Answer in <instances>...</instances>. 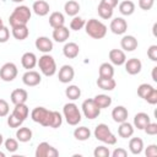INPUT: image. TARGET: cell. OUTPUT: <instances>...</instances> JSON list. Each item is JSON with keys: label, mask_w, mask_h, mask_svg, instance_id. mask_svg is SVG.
I'll use <instances>...</instances> for the list:
<instances>
[{"label": "cell", "mask_w": 157, "mask_h": 157, "mask_svg": "<svg viewBox=\"0 0 157 157\" xmlns=\"http://www.w3.org/2000/svg\"><path fill=\"white\" fill-rule=\"evenodd\" d=\"M156 28H157V23L153 25V28H152V32H153V36L157 37V33H156Z\"/></svg>", "instance_id": "cell-54"}, {"label": "cell", "mask_w": 157, "mask_h": 157, "mask_svg": "<svg viewBox=\"0 0 157 157\" xmlns=\"http://www.w3.org/2000/svg\"><path fill=\"white\" fill-rule=\"evenodd\" d=\"M31 16H32V11L29 10V7L26 5H20L13 9L12 13L9 17V23L11 27L23 26L28 23V21L31 20Z\"/></svg>", "instance_id": "cell-1"}, {"label": "cell", "mask_w": 157, "mask_h": 157, "mask_svg": "<svg viewBox=\"0 0 157 157\" xmlns=\"http://www.w3.org/2000/svg\"><path fill=\"white\" fill-rule=\"evenodd\" d=\"M63 114H64L66 123L72 126L77 125L82 119L81 112L78 110V107L75 103H66L63 108Z\"/></svg>", "instance_id": "cell-4"}, {"label": "cell", "mask_w": 157, "mask_h": 157, "mask_svg": "<svg viewBox=\"0 0 157 157\" xmlns=\"http://www.w3.org/2000/svg\"><path fill=\"white\" fill-rule=\"evenodd\" d=\"M119 12L124 16H130L135 12V4L131 0H124L119 4Z\"/></svg>", "instance_id": "cell-32"}, {"label": "cell", "mask_w": 157, "mask_h": 157, "mask_svg": "<svg viewBox=\"0 0 157 157\" xmlns=\"http://www.w3.org/2000/svg\"><path fill=\"white\" fill-rule=\"evenodd\" d=\"M151 121V118L147 113H144V112H140L137 114H135L134 117V126L137 128L139 130H144L145 126Z\"/></svg>", "instance_id": "cell-23"}, {"label": "cell", "mask_w": 157, "mask_h": 157, "mask_svg": "<svg viewBox=\"0 0 157 157\" xmlns=\"http://www.w3.org/2000/svg\"><path fill=\"white\" fill-rule=\"evenodd\" d=\"M22 120H20V119H17L15 115H12V114H10L9 117H7V125L10 126V128H12V129H17V128H20L21 125H22Z\"/></svg>", "instance_id": "cell-43"}, {"label": "cell", "mask_w": 157, "mask_h": 157, "mask_svg": "<svg viewBox=\"0 0 157 157\" xmlns=\"http://www.w3.org/2000/svg\"><path fill=\"white\" fill-rule=\"evenodd\" d=\"M18 74L17 66L13 63H5L0 69V78L5 82H11Z\"/></svg>", "instance_id": "cell-8"}, {"label": "cell", "mask_w": 157, "mask_h": 157, "mask_svg": "<svg viewBox=\"0 0 157 157\" xmlns=\"http://www.w3.org/2000/svg\"><path fill=\"white\" fill-rule=\"evenodd\" d=\"M134 134V126L132 124L128 123V121H123L120 123L119 128H118V135L123 139H128V137H131Z\"/></svg>", "instance_id": "cell-26"}, {"label": "cell", "mask_w": 157, "mask_h": 157, "mask_svg": "<svg viewBox=\"0 0 157 157\" xmlns=\"http://www.w3.org/2000/svg\"><path fill=\"white\" fill-rule=\"evenodd\" d=\"M13 2H22V1H25V0H12Z\"/></svg>", "instance_id": "cell-56"}, {"label": "cell", "mask_w": 157, "mask_h": 157, "mask_svg": "<svg viewBox=\"0 0 157 157\" xmlns=\"http://www.w3.org/2000/svg\"><path fill=\"white\" fill-rule=\"evenodd\" d=\"M40 81H42V77H40L39 72H37L34 70H27L22 76V82L28 87H34V86L39 85Z\"/></svg>", "instance_id": "cell-10"}, {"label": "cell", "mask_w": 157, "mask_h": 157, "mask_svg": "<svg viewBox=\"0 0 157 157\" xmlns=\"http://www.w3.org/2000/svg\"><path fill=\"white\" fill-rule=\"evenodd\" d=\"M155 0H139V7L144 11H148L153 7Z\"/></svg>", "instance_id": "cell-44"}, {"label": "cell", "mask_w": 157, "mask_h": 157, "mask_svg": "<svg viewBox=\"0 0 157 157\" xmlns=\"http://www.w3.org/2000/svg\"><path fill=\"white\" fill-rule=\"evenodd\" d=\"M145 132L147 134V135H151V136H153V135H157V124L156 123H148L146 126H145Z\"/></svg>", "instance_id": "cell-47"}, {"label": "cell", "mask_w": 157, "mask_h": 157, "mask_svg": "<svg viewBox=\"0 0 157 157\" xmlns=\"http://www.w3.org/2000/svg\"><path fill=\"white\" fill-rule=\"evenodd\" d=\"M85 23H86V21H85L82 17H80V16H74L72 20L70 21V28H71L72 31H80V29H82V28L85 27Z\"/></svg>", "instance_id": "cell-38"}, {"label": "cell", "mask_w": 157, "mask_h": 157, "mask_svg": "<svg viewBox=\"0 0 157 157\" xmlns=\"http://www.w3.org/2000/svg\"><path fill=\"white\" fill-rule=\"evenodd\" d=\"M137 39L134 36H124L120 40L121 49H124L125 52H134L137 48Z\"/></svg>", "instance_id": "cell-20"}, {"label": "cell", "mask_w": 157, "mask_h": 157, "mask_svg": "<svg viewBox=\"0 0 157 157\" xmlns=\"http://www.w3.org/2000/svg\"><path fill=\"white\" fill-rule=\"evenodd\" d=\"M32 130L29 128H26V126H20L17 128V131H16V139L20 141V142H28L31 141L32 139Z\"/></svg>", "instance_id": "cell-28"}, {"label": "cell", "mask_w": 157, "mask_h": 157, "mask_svg": "<svg viewBox=\"0 0 157 157\" xmlns=\"http://www.w3.org/2000/svg\"><path fill=\"white\" fill-rule=\"evenodd\" d=\"M70 37V29L66 28L65 26H61V27H58V28H54L53 29V39L58 43H64L69 39Z\"/></svg>", "instance_id": "cell-15"}, {"label": "cell", "mask_w": 157, "mask_h": 157, "mask_svg": "<svg viewBox=\"0 0 157 157\" xmlns=\"http://www.w3.org/2000/svg\"><path fill=\"white\" fill-rule=\"evenodd\" d=\"M49 25L53 27V28H58V27H61L65 25V17L61 12L59 11H55V12H52L50 16H49Z\"/></svg>", "instance_id": "cell-27"}, {"label": "cell", "mask_w": 157, "mask_h": 157, "mask_svg": "<svg viewBox=\"0 0 157 157\" xmlns=\"http://www.w3.org/2000/svg\"><path fill=\"white\" fill-rule=\"evenodd\" d=\"M98 77H103V78H112L114 76V67L112 64L109 63H103L101 64L99 69H98Z\"/></svg>", "instance_id": "cell-30"}, {"label": "cell", "mask_w": 157, "mask_h": 157, "mask_svg": "<svg viewBox=\"0 0 157 157\" xmlns=\"http://www.w3.org/2000/svg\"><path fill=\"white\" fill-rule=\"evenodd\" d=\"M91 136V130L86 126H78L74 130V137L78 141H86Z\"/></svg>", "instance_id": "cell-34"}, {"label": "cell", "mask_w": 157, "mask_h": 157, "mask_svg": "<svg viewBox=\"0 0 157 157\" xmlns=\"http://www.w3.org/2000/svg\"><path fill=\"white\" fill-rule=\"evenodd\" d=\"M118 2H119V0H101V4H103L110 9H114L118 5Z\"/></svg>", "instance_id": "cell-52"}, {"label": "cell", "mask_w": 157, "mask_h": 157, "mask_svg": "<svg viewBox=\"0 0 157 157\" xmlns=\"http://www.w3.org/2000/svg\"><path fill=\"white\" fill-rule=\"evenodd\" d=\"M145 155H146V157H156L157 156V145H155V144L148 145L145 150Z\"/></svg>", "instance_id": "cell-50"}, {"label": "cell", "mask_w": 157, "mask_h": 157, "mask_svg": "<svg viewBox=\"0 0 157 157\" xmlns=\"http://www.w3.org/2000/svg\"><path fill=\"white\" fill-rule=\"evenodd\" d=\"M65 94L69 99L71 101H75V99H78L80 96H81V88L76 85H70L66 90H65Z\"/></svg>", "instance_id": "cell-36"}, {"label": "cell", "mask_w": 157, "mask_h": 157, "mask_svg": "<svg viewBox=\"0 0 157 157\" xmlns=\"http://www.w3.org/2000/svg\"><path fill=\"white\" fill-rule=\"evenodd\" d=\"M10 38V31L7 27L2 26L0 28V43H6Z\"/></svg>", "instance_id": "cell-48"}, {"label": "cell", "mask_w": 157, "mask_h": 157, "mask_svg": "<svg viewBox=\"0 0 157 157\" xmlns=\"http://www.w3.org/2000/svg\"><path fill=\"white\" fill-rule=\"evenodd\" d=\"M31 118L34 123H38L42 126L49 128L52 121V110L44 107H36L31 113Z\"/></svg>", "instance_id": "cell-6"}, {"label": "cell", "mask_w": 157, "mask_h": 157, "mask_svg": "<svg viewBox=\"0 0 157 157\" xmlns=\"http://www.w3.org/2000/svg\"><path fill=\"white\" fill-rule=\"evenodd\" d=\"M9 112H10L9 103L5 99L0 98V117H6L9 114Z\"/></svg>", "instance_id": "cell-45"}, {"label": "cell", "mask_w": 157, "mask_h": 157, "mask_svg": "<svg viewBox=\"0 0 157 157\" xmlns=\"http://www.w3.org/2000/svg\"><path fill=\"white\" fill-rule=\"evenodd\" d=\"M112 156L113 157H126L128 156V151L124 150L123 147H118L112 152Z\"/></svg>", "instance_id": "cell-51"}, {"label": "cell", "mask_w": 157, "mask_h": 157, "mask_svg": "<svg viewBox=\"0 0 157 157\" xmlns=\"http://www.w3.org/2000/svg\"><path fill=\"white\" fill-rule=\"evenodd\" d=\"M34 155L36 157H56L59 156V151L52 145H49L48 142L43 141L37 146Z\"/></svg>", "instance_id": "cell-9"}, {"label": "cell", "mask_w": 157, "mask_h": 157, "mask_svg": "<svg viewBox=\"0 0 157 157\" xmlns=\"http://www.w3.org/2000/svg\"><path fill=\"white\" fill-rule=\"evenodd\" d=\"M29 114V109L26 105V103H21V104H15V108L12 110V115H15L17 119L25 121L26 118Z\"/></svg>", "instance_id": "cell-24"}, {"label": "cell", "mask_w": 157, "mask_h": 157, "mask_svg": "<svg viewBox=\"0 0 157 157\" xmlns=\"http://www.w3.org/2000/svg\"><path fill=\"white\" fill-rule=\"evenodd\" d=\"M85 28L86 33L93 39H102L107 34V26L97 18H90L85 23Z\"/></svg>", "instance_id": "cell-2"}, {"label": "cell", "mask_w": 157, "mask_h": 157, "mask_svg": "<svg viewBox=\"0 0 157 157\" xmlns=\"http://www.w3.org/2000/svg\"><path fill=\"white\" fill-rule=\"evenodd\" d=\"M74 76H75V70L71 65H63L59 70V74H58V78L63 83L71 82L74 80Z\"/></svg>", "instance_id": "cell-11"}, {"label": "cell", "mask_w": 157, "mask_h": 157, "mask_svg": "<svg viewBox=\"0 0 157 157\" xmlns=\"http://www.w3.org/2000/svg\"><path fill=\"white\" fill-rule=\"evenodd\" d=\"M80 53V47L75 42H69L63 48V54L67 59H75Z\"/></svg>", "instance_id": "cell-18"}, {"label": "cell", "mask_w": 157, "mask_h": 157, "mask_svg": "<svg viewBox=\"0 0 157 157\" xmlns=\"http://www.w3.org/2000/svg\"><path fill=\"white\" fill-rule=\"evenodd\" d=\"M93 101H94V103L97 104V107L99 109L108 108L112 104V97H109L108 94H97L93 98Z\"/></svg>", "instance_id": "cell-35"}, {"label": "cell", "mask_w": 157, "mask_h": 157, "mask_svg": "<svg viewBox=\"0 0 157 157\" xmlns=\"http://www.w3.org/2000/svg\"><path fill=\"white\" fill-rule=\"evenodd\" d=\"M37 61H38V59H37L36 54L32 53V52L25 53V54L22 55V58H21V64H22V66H23L25 69H27V70H32V69L37 65Z\"/></svg>", "instance_id": "cell-19"}, {"label": "cell", "mask_w": 157, "mask_h": 157, "mask_svg": "<svg viewBox=\"0 0 157 157\" xmlns=\"http://www.w3.org/2000/svg\"><path fill=\"white\" fill-rule=\"evenodd\" d=\"M32 10L38 16H45V15L49 13L50 7H49V4L47 1H44V0H37V1L33 2Z\"/></svg>", "instance_id": "cell-22"}, {"label": "cell", "mask_w": 157, "mask_h": 157, "mask_svg": "<svg viewBox=\"0 0 157 157\" xmlns=\"http://www.w3.org/2000/svg\"><path fill=\"white\" fill-rule=\"evenodd\" d=\"M108 56H109L110 63L114 64V65H118V66L124 65V63L126 61L125 53H124L123 50H120V49H112V50L109 52Z\"/></svg>", "instance_id": "cell-16"}, {"label": "cell", "mask_w": 157, "mask_h": 157, "mask_svg": "<svg viewBox=\"0 0 157 157\" xmlns=\"http://www.w3.org/2000/svg\"><path fill=\"white\" fill-rule=\"evenodd\" d=\"M93 156L94 157H109L110 156V151L105 146H97L94 148V151H93Z\"/></svg>", "instance_id": "cell-42"}, {"label": "cell", "mask_w": 157, "mask_h": 157, "mask_svg": "<svg viewBox=\"0 0 157 157\" xmlns=\"http://www.w3.org/2000/svg\"><path fill=\"white\" fill-rule=\"evenodd\" d=\"M11 102L13 104H21V103H26L27 98H28V93L26 90L23 88H16L11 92Z\"/></svg>", "instance_id": "cell-21"}, {"label": "cell", "mask_w": 157, "mask_h": 157, "mask_svg": "<svg viewBox=\"0 0 157 157\" xmlns=\"http://www.w3.org/2000/svg\"><path fill=\"white\" fill-rule=\"evenodd\" d=\"M0 157H5V153H4V152H1V151H0Z\"/></svg>", "instance_id": "cell-58"}, {"label": "cell", "mask_w": 157, "mask_h": 157, "mask_svg": "<svg viewBox=\"0 0 157 157\" xmlns=\"http://www.w3.org/2000/svg\"><path fill=\"white\" fill-rule=\"evenodd\" d=\"M152 88H153V86L150 85V83H141L137 87V94H139V97H141L142 99H145L146 96L152 91Z\"/></svg>", "instance_id": "cell-41"}, {"label": "cell", "mask_w": 157, "mask_h": 157, "mask_svg": "<svg viewBox=\"0 0 157 157\" xmlns=\"http://www.w3.org/2000/svg\"><path fill=\"white\" fill-rule=\"evenodd\" d=\"M113 10H114V9H110V7H108V6H105V5L101 4V2H99V5H98V7H97L98 15H99V17L103 18V20L110 18V17L113 16Z\"/></svg>", "instance_id": "cell-37"}, {"label": "cell", "mask_w": 157, "mask_h": 157, "mask_svg": "<svg viewBox=\"0 0 157 157\" xmlns=\"http://www.w3.org/2000/svg\"><path fill=\"white\" fill-rule=\"evenodd\" d=\"M61 124H63V117H61V114L59 112H56V110H52V121H50V126L49 128L56 129Z\"/></svg>", "instance_id": "cell-40"}, {"label": "cell", "mask_w": 157, "mask_h": 157, "mask_svg": "<svg viewBox=\"0 0 157 157\" xmlns=\"http://www.w3.org/2000/svg\"><path fill=\"white\" fill-rule=\"evenodd\" d=\"M81 108H82L83 115H85L87 119H91V120H92V119H96V118L99 115V113H101V109L97 107V104L94 103L93 98L85 99V101L82 102Z\"/></svg>", "instance_id": "cell-7"}, {"label": "cell", "mask_w": 157, "mask_h": 157, "mask_svg": "<svg viewBox=\"0 0 157 157\" xmlns=\"http://www.w3.org/2000/svg\"><path fill=\"white\" fill-rule=\"evenodd\" d=\"M147 56L152 60V61H157V45L152 44L148 47L147 49Z\"/></svg>", "instance_id": "cell-49"}, {"label": "cell", "mask_w": 157, "mask_h": 157, "mask_svg": "<svg viewBox=\"0 0 157 157\" xmlns=\"http://www.w3.org/2000/svg\"><path fill=\"white\" fill-rule=\"evenodd\" d=\"M64 10H65V13L69 15V16H77L78 11H80V4L75 0H69L65 2L64 5Z\"/></svg>", "instance_id": "cell-33"}, {"label": "cell", "mask_w": 157, "mask_h": 157, "mask_svg": "<svg viewBox=\"0 0 157 157\" xmlns=\"http://www.w3.org/2000/svg\"><path fill=\"white\" fill-rule=\"evenodd\" d=\"M4 26V23H2V20H1V17H0V28Z\"/></svg>", "instance_id": "cell-57"}, {"label": "cell", "mask_w": 157, "mask_h": 157, "mask_svg": "<svg viewBox=\"0 0 157 157\" xmlns=\"http://www.w3.org/2000/svg\"><path fill=\"white\" fill-rule=\"evenodd\" d=\"M12 28V36L15 39L17 40H23L28 37L29 34V31H28V27L27 25H23V26H15V27H11Z\"/></svg>", "instance_id": "cell-25"}, {"label": "cell", "mask_w": 157, "mask_h": 157, "mask_svg": "<svg viewBox=\"0 0 157 157\" xmlns=\"http://www.w3.org/2000/svg\"><path fill=\"white\" fill-rule=\"evenodd\" d=\"M93 134H94V137L98 141L103 142V144H107V145H115L117 144V137L110 131V129H109V126L107 124H103V123L98 124L94 128Z\"/></svg>", "instance_id": "cell-3"}, {"label": "cell", "mask_w": 157, "mask_h": 157, "mask_svg": "<svg viewBox=\"0 0 157 157\" xmlns=\"http://www.w3.org/2000/svg\"><path fill=\"white\" fill-rule=\"evenodd\" d=\"M34 45H36V48H37L39 52H42V53H44V54H48V53H50V52L53 50V42H52L48 37H44V36L38 37V38L36 39Z\"/></svg>", "instance_id": "cell-14"}, {"label": "cell", "mask_w": 157, "mask_h": 157, "mask_svg": "<svg viewBox=\"0 0 157 157\" xmlns=\"http://www.w3.org/2000/svg\"><path fill=\"white\" fill-rule=\"evenodd\" d=\"M128 115H129V112L128 109L124 107V105H117L113 110H112V118L115 123H123V121H126L128 119Z\"/></svg>", "instance_id": "cell-17"}, {"label": "cell", "mask_w": 157, "mask_h": 157, "mask_svg": "<svg viewBox=\"0 0 157 157\" xmlns=\"http://www.w3.org/2000/svg\"><path fill=\"white\" fill-rule=\"evenodd\" d=\"M145 101H146L147 103H150V104H156V103H157V90H156L155 87H153L152 91L146 96Z\"/></svg>", "instance_id": "cell-46"}, {"label": "cell", "mask_w": 157, "mask_h": 157, "mask_svg": "<svg viewBox=\"0 0 157 157\" xmlns=\"http://www.w3.org/2000/svg\"><path fill=\"white\" fill-rule=\"evenodd\" d=\"M124 65H125V70H126V72L129 75H137L141 71V69H142V63L137 58L128 59L124 63Z\"/></svg>", "instance_id": "cell-13"}, {"label": "cell", "mask_w": 157, "mask_h": 157, "mask_svg": "<svg viewBox=\"0 0 157 157\" xmlns=\"http://www.w3.org/2000/svg\"><path fill=\"white\" fill-rule=\"evenodd\" d=\"M110 31L114 33V34H124L128 29V23L123 18V17H115L114 20H112L110 22V26H109Z\"/></svg>", "instance_id": "cell-12"}, {"label": "cell", "mask_w": 157, "mask_h": 157, "mask_svg": "<svg viewBox=\"0 0 157 157\" xmlns=\"http://www.w3.org/2000/svg\"><path fill=\"white\" fill-rule=\"evenodd\" d=\"M129 150L132 155H140L144 150V141L140 137H131L129 141Z\"/></svg>", "instance_id": "cell-29"}, {"label": "cell", "mask_w": 157, "mask_h": 157, "mask_svg": "<svg viewBox=\"0 0 157 157\" xmlns=\"http://www.w3.org/2000/svg\"><path fill=\"white\" fill-rule=\"evenodd\" d=\"M2 142H4V137H2V135L0 134V146L2 145Z\"/></svg>", "instance_id": "cell-55"}, {"label": "cell", "mask_w": 157, "mask_h": 157, "mask_svg": "<svg viewBox=\"0 0 157 157\" xmlns=\"http://www.w3.org/2000/svg\"><path fill=\"white\" fill-rule=\"evenodd\" d=\"M152 80H153L155 82H157V66H155V67L152 69Z\"/></svg>", "instance_id": "cell-53"}, {"label": "cell", "mask_w": 157, "mask_h": 157, "mask_svg": "<svg viewBox=\"0 0 157 157\" xmlns=\"http://www.w3.org/2000/svg\"><path fill=\"white\" fill-rule=\"evenodd\" d=\"M4 145H5V148L6 151H9L10 153H13L17 151L18 148V140L16 139H12V137H9L4 141Z\"/></svg>", "instance_id": "cell-39"}, {"label": "cell", "mask_w": 157, "mask_h": 157, "mask_svg": "<svg viewBox=\"0 0 157 157\" xmlns=\"http://www.w3.org/2000/svg\"><path fill=\"white\" fill-rule=\"evenodd\" d=\"M97 86L101 88V90H104V91H113L117 86V82L112 77V78H103V77H98L97 78Z\"/></svg>", "instance_id": "cell-31"}, {"label": "cell", "mask_w": 157, "mask_h": 157, "mask_svg": "<svg viewBox=\"0 0 157 157\" xmlns=\"http://www.w3.org/2000/svg\"><path fill=\"white\" fill-rule=\"evenodd\" d=\"M37 65L39 66L40 72L45 76H53L56 72V63H55L54 58L49 54H43L38 59Z\"/></svg>", "instance_id": "cell-5"}]
</instances>
